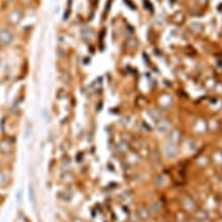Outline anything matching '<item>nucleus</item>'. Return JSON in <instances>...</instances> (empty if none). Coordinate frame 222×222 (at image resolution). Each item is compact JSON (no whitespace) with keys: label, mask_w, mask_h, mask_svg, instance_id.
Instances as JSON below:
<instances>
[{"label":"nucleus","mask_w":222,"mask_h":222,"mask_svg":"<svg viewBox=\"0 0 222 222\" xmlns=\"http://www.w3.org/2000/svg\"><path fill=\"white\" fill-rule=\"evenodd\" d=\"M13 39L12 32H11L9 30H0V43L4 45H8L12 42Z\"/></svg>","instance_id":"nucleus-1"},{"label":"nucleus","mask_w":222,"mask_h":222,"mask_svg":"<svg viewBox=\"0 0 222 222\" xmlns=\"http://www.w3.org/2000/svg\"><path fill=\"white\" fill-rule=\"evenodd\" d=\"M7 1H13V0H7Z\"/></svg>","instance_id":"nucleus-2"}]
</instances>
